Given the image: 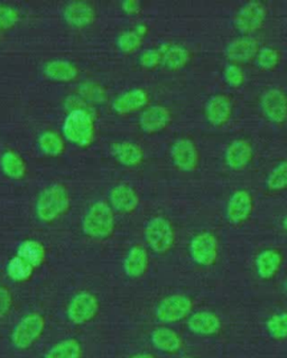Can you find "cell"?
Wrapping results in <instances>:
<instances>
[{
	"mask_svg": "<svg viewBox=\"0 0 287 358\" xmlns=\"http://www.w3.org/2000/svg\"><path fill=\"white\" fill-rule=\"evenodd\" d=\"M70 207V194L61 184L50 185L38 194L35 201V214L41 222L51 223Z\"/></svg>",
	"mask_w": 287,
	"mask_h": 358,
	"instance_id": "1",
	"label": "cell"
},
{
	"mask_svg": "<svg viewBox=\"0 0 287 358\" xmlns=\"http://www.w3.org/2000/svg\"><path fill=\"white\" fill-rule=\"evenodd\" d=\"M82 232L93 240H106L115 231L113 210L106 201L93 203L82 218Z\"/></svg>",
	"mask_w": 287,
	"mask_h": 358,
	"instance_id": "2",
	"label": "cell"
},
{
	"mask_svg": "<svg viewBox=\"0 0 287 358\" xmlns=\"http://www.w3.org/2000/svg\"><path fill=\"white\" fill-rule=\"evenodd\" d=\"M62 134L65 139L78 147H87L92 143L94 122L92 115L85 110L71 111L64 119Z\"/></svg>",
	"mask_w": 287,
	"mask_h": 358,
	"instance_id": "3",
	"label": "cell"
},
{
	"mask_svg": "<svg viewBox=\"0 0 287 358\" xmlns=\"http://www.w3.org/2000/svg\"><path fill=\"white\" fill-rule=\"evenodd\" d=\"M144 238L147 246L158 255H164L172 249L174 231L172 224L163 216H156L147 222L144 229Z\"/></svg>",
	"mask_w": 287,
	"mask_h": 358,
	"instance_id": "4",
	"label": "cell"
},
{
	"mask_svg": "<svg viewBox=\"0 0 287 358\" xmlns=\"http://www.w3.org/2000/svg\"><path fill=\"white\" fill-rule=\"evenodd\" d=\"M46 329V319L40 313H29L14 328L12 343L18 350H27L38 341Z\"/></svg>",
	"mask_w": 287,
	"mask_h": 358,
	"instance_id": "5",
	"label": "cell"
},
{
	"mask_svg": "<svg viewBox=\"0 0 287 358\" xmlns=\"http://www.w3.org/2000/svg\"><path fill=\"white\" fill-rule=\"evenodd\" d=\"M193 308L190 296L186 294H172L160 301L156 307V318L165 324L181 322L189 316Z\"/></svg>",
	"mask_w": 287,
	"mask_h": 358,
	"instance_id": "6",
	"label": "cell"
},
{
	"mask_svg": "<svg viewBox=\"0 0 287 358\" xmlns=\"http://www.w3.org/2000/svg\"><path fill=\"white\" fill-rule=\"evenodd\" d=\"M267 10L264 3L259 1H249L240 7L234 16V27L244 35L255 33L264 25Z\"/></svg>",
	"mask_w": 287,
	"mask_h": 358,
	"instance_id": "7",
	"label": "cell"
},
{
	"mask_svg": "<svg viewBox=\"0 0 287 358\" xmlns=\"http://www.w3.org/2000/svg\"><path fill=\"white\" fill-rule=\"evenodd\" d=\"M218 249L217 238L212 233L201 232L190 242V257L197 266H210L217 260Z\"/></svg>",
	"mask_w": 287,
	"mask_h": 358,
	"instance_id": "8",
	"label": "cell"
},
{
	"mask_svg": "<svg viewBox=\"0 0 287 358\" xmlns=\"http://www.w3.org/2000/svg\"><path fill=\"white\" fill-rule=\"evenodd\" d=\"M169 156L173 165L182 171H193L199 165V150L189 138H178L173 143Z\"/></svg>",
	"mask_w": 287,
	"mask_h": 358,
	"instance_id": "9",
	"label": "cell"
},
{
	"mask_svg": "<svg viewBox=\"0 0 287 358\" xmlns=\"http://www.w3.org/2000/svg\"><path fill=\"white\" fill-rule=\"evenodd\" d=\"M99 302L96 296L89 292H80L72 298L68 307V317L71 322L83 324L97 316Z\"/></svg>",
	"mask_w": 287,
	"mask_h": 358,
	"instance_id": "10",
	"label": "cell"
},
{
	"mask_svg": "<svg viewBox=\"0 0 287 358\" xmlns=\"http://www.w3.org/2000/svg\"><path fill=\"white\" fill-rule=\"evenodd\" d=\"M260 110L268 121L283 123L287 119V98L281 90L272 87L260 99Z\"/></svg>",
	"mask_w": 287,
	"mask_h": 358,
	"instance_id": "11",
	"label": "cell"
},
{
	"mask_svg": "<svg viewBox=\"0 0 287 358\" xmlns=\"http://www.w3.org/2000/svg\"><path fill=\"white\" fill-rule=\"evenodd\" d=\"M253 210V199L251 193L245 189L236 190L227 203L225 217L232 225H239L251 217Z\"/></svg>",
	"mask_w": 287,
	"mask_h": 358,
	"instance_id": "12",
	"label": "cell"
},
{
	"mask_svg": "<svg viewBox=\"0 0 287 358\" xmlns=\"http://www.w3.org/2000/svg\"><path fill=\"white\" fill-rule=\"evenodd\" d=\"M259 46L256 39L241 36L231 41L225 50V55L231 64H245L253 61L258 53Z\"/></svg>",
	"mask_w": 287,
	"mask_h": 358,
	"instance_id": "13",
	"label": "cell"
},
{
	"mask_svg": "<svg viewBox=\"0 0 287 358\" xmlns=\"http://www.w3.org/2000/svg\"><path fill=\"white\" fill-rule=\"evenodd\" d=\"M172 120V115L163 106H152L144 110L139 117V127L145 134H153L163 131Z\"/></svg>",
	"mask_w": 287,
	"mask_h": 358,
	"instance_id": "14",
	"label": "cell"
},
{
	"mask_svg": "<svg viewBox=\"0 0 287 358\" xmlns=\"http://www.w3.org/2000/svg\"><path fill=\"white\" fill-rule=\"evenodd\" d=\"M108 201L113 210L119 213H132L139 204V197L136 190L127 184H118L110 188Z\"/></svg>",
	"mask_w": 287,
	"mask_h": 358,
	"instance_id": "15",
	"label": "cell"
},
{
	"mask_svg": "<svg viewBox=\"0 0 287 358\" xmlns=\"http://www.w3.org/2000/svg\"><path fill=\"white\" fill-rule=\"evenodd\" d=\"M251 159H253V147L247 140H234L225 149V164L231 171H244L251 164Z\"/></svg>",
	"mask_w": 287,
	"mask_h": 358,
	"instance_id": "16",
	"label": "cell"
},
{
	"mask_svg": "<svg viewBox=\"0 0 287 358\" xmlns=\"http://www.w3.org/2000/svg\"><path fill=\"white\" fill-rule=\"evenodd\" d=\"M232 112L230 99L225 94L211 95L204 106L206 120L214 127H221L228 122Z\"/></svg>",
	"mask_w": 287,
	"mask_h": 358,
	"instance_id": "17",
	"label": "cell"
},
{
	"mask_svg": "<svg viewBox=\"0 0 287 358\" xmlns=\"http://www.w3.org/2000/svg\"><path fill=\"white\" fill-rule=\"evenodd\" d=\"M148 103V94L146 91L139 87L126 90L117 95L111 102V109L118 115H127L130 112L137 111Z\"/></svg>",
	"mask_w": 287,
	"mask_h": 358,
	"instance_id": "18",
	"label": "cell"
},
{
	"mask_svg": "<svg viewBox=\"0 0 287 358\" xmlns=\"http://www.w3.org/2000/svg\"><path fill=\"white\" fill-rule=\"evenodd\" d=\"M62 17L69 26L83 28L92 24L96 11L90 3L85 1H72L66 3L62 10Z\"/></svg>",
	"mask_w": 287,
	"mask_h": 358,
	"instance_id": "19",
	"label": "cell"
},
{
	"mask_svg": "<svg viewBox=\"0 0 287 358\" xmlns=\"http://www.w3.org/2000/svg\"><path fill=\"white\" fill-rule=\"evenodd\" d=\"M158 50L161 56V65L169 71L180 70L191 59L188 48L178 43H164Z\"/></svg>",
	"mask_w": 287,
	"mask_h": 358,
	"instance_id": "20",
	"label": "cell"
},
{
	"mask_svg": "<svg viewBox=\"0 0 287 358\" xmlns=\"http://www.w3.org/2000/svg\"><path fill=\"white\" fill-rule=\"evenodd\" d=\"M188 328L197 336H212L221 329V320L214 313L200 310L192 313L188 319Z\"/></svg>",
	"mask_w": 287,
	"mask_h": 358,
	"instance_id": "21",
	"label": "cell"
},
{
	"mask_svg": "<svg viewBox=\"0 0 287 358\" xmlns=\"http://www.w3.org/2000/svg\"><path fill=\"white\" fill-rule=\"evenodd\" d=\"M148 264H150V259H148L147 250L143 245L136 244L128 251L125 257L124 271L128 277L137 279L146 273Z\"/></svg>",
	"mask_w": 287,
	"mask_h": 358,
	"instance_id": "22",
	"label": "cell"
},
{
	"mask_svg": "<svg viewBox=\"0 0 287 358\" xmlns=\"http://www.w3.org/2000/svg\"><path fill=\"white\" fill-rule=\"evenodd\" d=\"M43 73L54 82H71L79 74V69L68 59H55L46 62Z\"/></svg>",
	"mask_w": 287,
	"mask_h": 358,
	"instance_id": "23",
	"label": "cell"
},
{
	"mask_svg": "<svg viewBox=\"0 0 287 358\" xmlns=\"http://www.w3.org/2000/svg\"><path fill=\"white\" fill-rule=\"evenodd\" d=\"M283 257L281 252L275 249H266L259 252L255 261L257 274L264 280H270L279 271Z\"/></svg>",
	"mask_w": 287,
	"mask_h": 358,
	"instance_id": "24",
	"label": "cell"
},
{
	"mask_svg": "<svg viewBox=\"0 0 287 358\" xmlns=\"http://www.w3.org/2000/svg\"><path fill=\"white\" fill-rule=\"evenodd\" d=\"M113 158L126 167H135L141 164L144 152L139 145L130 141H121L113 145L111 149Z\"/></svg>",
	"mask_w": 287,
	"mask_h": 358,
	"instance_id": "25",
	"label": "cell"
},
{
	"mask_svg": "<svg viewBox=\"0 0 287 358\" xmlns=\"http://www.w3.org/2000/svg\"><path fill=\"white\" fill-rule=\"evenodd\" d=\"M150 341L155 348L163 352H176L183 344L181 336L167 327H158L153 330Z\"/></svg>",
	"mask_w": 287,
	"mask_h": 358,
	"instance_id": "26",
	"label": "cell"
},
{
	"mask_svg": "<svg viewBox=\"0 0 287 358\" xmlns=\"http://www.w3.org/2000/svg\"><path fill=\"white\" fill-rule=\"evenodd\" d=\"M0 171L13 180H20L26 175L25 160L15 151H5L0 156Z\"/></svg>",
	"mask_w": 287,
	"mask_h": 358,
	"instance_id": "27",
	"label": "cell"
},
{
	"mask_svg": "<svg viewBox=\"0 0 287 358\" xmlns=\"http://www.w3.org/2000/svg\"><path fill=\"white\" fill-rule=\"evenodd\" d=\"M147 27L145 25H137L134 29L122 31L115 39V45L120 52L130 53L137 50L143 43L144 36L146 34Z\"/></svg>",
	"mask_w": 287,
	"mask_h": 358,
	"instance_id": "28",
	"label": "cell"
},
{
	"mask_svg": "<svg viewBox=\"0 0 287 358\" xmlns=\"http://www.w3.org/2000/svg\"><path fill=\"white\" fill-rule=\"evenodd\" d=\"M18 257L29 262L33 268L40 266L46 259V249L43 244L35 240L24 241L18 246Z\"/></svg>",
	"mask_w": 287,
	"mask_h": 358,
	"instance_id": "29",
	"label": "cell"
},
{
	"mask_svg": "<svg viewBox=\"0 0 287 358\" xmlns=\"http://www.w3.org/2000/svg\"><path fill=\"white\" fill-rule=\"evenodd\" d=\"M37 148L46 156L57 157L64 151V141L55 132L44 131L37 138Z\"/></svg>",
	"mask_w": 287,
	"mask_h": 358,
	"instance_id": "30",
	"label": "cell"
},
{
	"mask_svg": "<svg viewBox=\"0 0 287 358\" xmlns=\"http://www.w3.org/2000/svg\"><path fill=\"white\" fill-rule=\"evenodd\" d=\"M82 347L79 341L64 339L48 350L44 358H81Z\"/></svg>",
	"mask_w": 287,
	"mask_h": 358,
	"instance_id": "31",
	"label": "cell"
},
{
	"mask_svg": "<svg viewBox=\"0 0 287 358\" xmlns=\"http://www.w3.org/2000/svg\"><path fill=\"white\" fill-rule=\"evenodd\" d=\"M33 270H34V268L18 255L12 257L6 266L7 275L14 281H18V282L29 279L31 277V273H33Z\"/></svg>",
	"mask_w": 287,
	"mask_h": 358,
	"instance_id": "32",
	"label": "cell"
},
{
	"mask_svg": "<svg viewBox=\"0 0 287 358\" xmlns=\"http://www.w3.org/2000/svg\"><path fill=\"white\" fill-rule=\"evenodd\" d=\"M266 187L272 192L286 189L287 188V160L279 162L272 169L266 178Z\"/></svg>",
	"mask_w": 287,
	"mask_h": 358,
	"instance_id": "33",
	"label": "cell"
},
{
	"mask_svg": "<svg viewBox=\"0 0 287 358\" xmlns=\"http://www.w3.org/2000/svg\"><path fill=\"white\" fill-rule=\"evenodd\" d=\"M281 62V53L274 48H260L255 57V64L259 70L272 71L275 69Z\"/></svg>",
	"mask_w": 287,
	"mask_h": 358,
	"instance_id": "34",
	"label": "cell"
},
{
	"mask_svg": "<svg viewBox=\"0 0 287 358\" xmlns=\"http://www.w3.org/2000/svg\"><path fill=\"white\" fill-rule=\"evenodd\" d=\"M266 330L270 338L283 341L287 338V313H276L266 322Z\"/></svg>",
	"mask_w": 287,
	"mask_h": 358,
	"instance_id": "35",
	"label": "cell"
},
{
	"mask_svg": "<svg viewBox=\"0 0 287 358\" xmlns=\"http://www.w3.org/2000/svg\"><path fill=\"white\" fill-rule=\"evenodd\" d=\"M223 78L225 83L231 87H241L245 81V74L242 72L241 67L237 64H228L223 71Z\"/></svg>",
	"mask_w": 287,
	"mask_h": 358,
	"instance_id": "36",
	"label": "cell"
},
{
	"mask_svg": "<svg viewBox=\"0 0 287 358\" xmlns=\"http://www.w3.org/2000/svg\"><path fill=\"white\" fill-rule=\"evenodd\" d=\"M20 20L18 10L10 6L0 3V29L14 27Z\"/></svg>",
	"mask_w": 287,
	"mask_h": 358,
	"instance_id": "37",
	"label": "cell"
},
{
	"mask_svg": "<svg viewBox=\"0 0 287 358\" xmlns=\"http://www.w3.org/2000/svg\"><path fill=\"white\" fill-rule=\"evenodd\" d=\"M138 63L145 69H154L158 65H161V56L158 53V48H147L138 56Z\"/></svg>",
	"mask_w": 287,
	"mask_h": 358,
	"instance_id": "38",
	"label": "cell"
},
{
	"mask_svg": "<svg viewBox=\"0 0 287 358\" xmlns=\"http://www.w3.org/2000/svg\"><path fill=\"white\" fill-rule=\"evenodd\" d=\"M13 307V296L5 287H0V318L6 316Z\"/></svg>",
	"mask_w": 287,
	"mask_h": 358,
	"instance_id": "39",
	"label": "cell"
},
{
	"mask_svg": "<svg viewBox=\"0 0 287 358\" xmlns=\"http://www.w3.org/2000/svg\"><path fill=\"white\" fill-rule=\"evenodd\" d=\"M130 358H155L152 354L148 352H141V354H136V355L132 356Z\"/></svg>",
	"mask_w": 287,
	"mask_h": 358,
	"instance_id": "40",
	"label": "cell"
},
{
	"mask_svg": "<svg viewBox=\"0 0 287 358\" xmlns=\"http://www.w3.org/2000/svg\"><path fill=\"white\" fill-rule=\"evenodd\" d=\"M283 227H284V229L287 233V216L284 218V221H283Z\"/></svg>",
	"mask_w": 287,
	"mask_h": 358,
	"instance_id": "41",
	"label": "cell"
},
{
	"mask_svg": "<svg viewBox=\"0 0 287 358\" xmlns=\"http://www.w3.org/2000/svg\"><path fill=\"white\" fill-rule=\"evenodd\" d=\"M181 358H193V357H191V356H184V357H181Z\"/></svg>",
	"mask_w": 287,
	"mask_h": 358,
	"instance_id": "42",
	"label": "cell"
},
{
	"mask_svg": "<svg viewBox=\"0 0 287 358\" xmlns=\"http://www.w3.org/2000/svg\"><path fill=\"white\" fill-rule=\"evenodd\" d=\"M286 290H287V282H286Z\"/></svg>",
	"mask_w": 287,
	"mask_h": 358,
	"instance_id": "43",
	"label": "cell"
}]
</instances>
